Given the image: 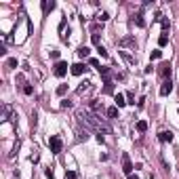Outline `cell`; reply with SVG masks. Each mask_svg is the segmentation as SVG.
Segmentation results:
<instances>
[{
	"label": "cell",
	"instance_id": "18",
	"mask_svg": "<svg viewBox=\"0 0 179 179\" xmlns=\"http://www.w3.org/2000/svg\"><path fill=\"white\" fill-rule=\"evenodd\" d=\"M160 57H162V51H158V48H156V51H152V55H150V59H152V61L160 59Z\"/></svg>",
	"mask_w": 179,
	"mask_h": 179
},
{
	"label": "cell",
	"instance_id": "16",
	"mask_svg": "<svg viewBox=\"0 0 179 179\" xmlns=\"http://www.w3.org/2000/svg\"><path fill=\"white\" fill-rule=\"evenodd\" d=\"M65 93H68V84H59V86H57V95L63 97Z\"/></svg>",
	"mask_w": 179,
	"mask_h": 179
},
{
	"label": "cell",
	"instance_id": "19",
	"mask_svg": "<svg viewBox=\"0 0 179 179\" xmlns=\"http://www.w3.org/2000/svg\"><path fill=\"white\" fill-rule=\"evenodd\" d=\"M97 53H99V55H101L103 59H107V57H110V53H107V51H106V48H103V47H101V44L97 47Z\"/></svg>",
	"mask_w": 179,
	"mask_h": 179
},
{
	"label": "cell",
	"instance_id": "22",
	"mask_svg": "<svg viewBox=\"0 0 179 179\" xmlns=\"http://www.w3.org/2000/svg\"><path fill=\"white\" fill-rule=\"evenodd\" d=\"M6 68H17V59H15V57L6 59Z\"/></svg>",
	"mask_w": 179,
	"mask_h": 179
},
{
	"label": "cell",
	"instance_id": "24",
	"mask_svg": "<svg viewBox=\"0 0 179 179\" xmlns=\"http://www.w3.org/2000/svg\"><path fill=\"white\" fill-rule=\"evenodd\" d=\"M23 93H25V95H32V93H34L32 84H25V86H23Z\"/></svg>",
	"mask_w": 179,
	"mask_h": 179
},
{
	"label": "cell",
	"instance_id": "26",
	"mask_svg": "<svg viewBox=\"0 0 179 179\" xmlns=\"http://www.w3.org/2000/svg\"><path fill=\"white\" fill-rule=\"evenodd\" d=\"M51 59H59V51H57V48L51 51Z\"/></svg>",
	"mask_w": 179,
	"mask_h": 179
},
{
	"label": "cell",
	"instance_id": "29",
	"mask_svg": "<svg viewBox=\"0 0 179 179\" xmlns=\"http://www.w3.org/2000/svg\"><path fill=\"white\" fill-rule=\"evenodd\" d=\"M93 42H95L97 47H99V34H93Z\"/></svg>",
	"mask_w": 179,
	"mask_h": 179
},
{
	"label": "cell",
	"instance_id": "1",
	"mask_svg": "<svg viewBox=\"0 0 179 179\" xmlns=\"http://www.w3.org/2000/svg\"><path fill=\"white\" fill-rule=\"evenodd\" d=\"M53 74H55L57 78H63V76L68 74V63H65V61H57V63L53 65Z\"/></svg>",
	"mask_w": 179,
	"mask_h": 179
},
{
	"label": "cell",
	"instance_id": "6",
	"mask_svg": "<svg viewBox=\"0 0 179 179\" xmlns=\"http://www.w3.org/2000/svg\"><path fill=\"white\" fill-rule=\"evenodd\" d=\"M158 139H160V141L171 143V141H173V133H171V131H160V133H158Z\"/></svg>",
	"mask_w": 179,
	"mask_h": 179
},
{
	"label": "cell",
	"instance_id": "2",
	"mask_svg": "<svg viewBox=\"0 0 179 179\" xmlns=\"http://www.w3.org/2000/svg\"><path fill=\"white\" fill-rule=\"evenodd\" d=\"M48 148H51V152H53V154H59L61 148H63V143H61V139L57 137V135H53V137L48 139Z\"/></svg>",
	"mask_w": 179,
	"mask_h": 179
},
{
	"label": "cell",
	"instance_id": "27",
	"mask_svg": "<svg viewBox=\"0 0 179 179\" xmlns=\"http://www.w3.org/2000/svg\"><path fill=\"white\" fill-rule=\"evenodd\" d=\"M61 107H72V101H68V99H63V101H61Z\"/></svg>",
	"mask_w": 179,
	"mask_h": 179
},
{
	"label": "cell",
	"instance_id": "9",
	"mask_svg": "<svg viewBox=\"0 0 179 179\" xmlns=\"http://www.w3.org/2000/svg\"><path fill=\"white\" fill-rule=\"evenodd\" d=\"M103 84H106V86H103V93L112 95V93H114V82H112V80H103Z\"/></svg>",
	"mask_w": 179,
	"mask_h": 179
},
{
	"label": "cell",
	"instance_id": "8",
	"mask_svg": "<svg viewBox=\"0 0 179 179\" xmlns=\"http://www.w3.org/2000/svg\"><path fill=\"white\" fill-rule=\"evenodd\" d=\"M133 21H135L137 27H145V21H143V15H141V13H137V15L133 17Z\"/></svg>",
	"mask_w": 179,
	"mask_h": 179
},
{
	"label": "cell",
	"instance_id": "30",
	"mask_svg": "<svg viewBox=\"0 0 179 179\" xmlns=\"http://www.w3.org/2000/svg\"><path fill=\"white\" fill-rule=\"evenodd\" d=\"M127 179H139V175H135V173H133V175H129Z\"/></svg>",
	"mask_w": 179,
	"mask_h": 179
},
{
	"label": "cell",
	"instance_id": "12",
	"mask_svg": "<svg viewBox=\"0 0 179 179\" xmlns=\"http://www.w3.org/2000/svg\"><path fill=\"white\" fill-rule=\"evenodd\" d=\"M135 129H137L139 133H145L148 131V122H145V120H139V122L135 124Z\"/></svg>",
	"mask_w": 179,
	"mask_h": 179
},
{
	"label": "cell",
	"instance_id": "20",
	"mask_svg": "<svg viewBox=\"0 0 179 179\" xmlns=\"http://www.w3.org/2000/svg\"><path fill=\"white\" fill-rule=\"evenodd\" d=\"M86 91H91V82H82V86L78 89V93L82 95V93H86Z\"/></svg>",
	"mask_w": 179,
	"mask_h": 179
},
{
	"label": "cell",
	"instance_id": "4",
	"mask_svg": "<svg viewBox=\"0 0 179 179\" xmlns=\"http://www.w3.org/2000/svg\"><path fill=\"white\" fill-rule=\"evenodd\" d=\"M171 91H173V80H171V78H169V80H162V86H160V95L167 97Z\"/></svg>",
	"mask_w": 179,
	"mask_h": 179
},
{
	"label": "cell",
	"instance_id": "14",
	"mask_svg": "<svg viewBox=\"0 0 179 179\" xmlns=\"http://www.w3.org/2000/svg\"><path fill=\"white\" fill-rule=\"evenodd\" d=\"M53 9H55V2H53V0H51V2H42V11L44 13L53 11Z\"/></svg>",
	"mask_w": 179,
	"mask_h": 179
},
{
	"label": "cell",
	"instance_id": "17",
	"mask_svg": "<svg viewBox=\"0 0 179 179\" xmlns=\"http://www.w3.org/2000/svg\"><path fill=\"white\" fill-rule=\"evenodd\" d=\"M89 53H91V48H89V47H80V48H78V55H80V57H89Z\"/></svg>",
	"mask_w": 179,
	"mask_h": 179
},
{
	"label": "cell",
	"instance_id": "21",
	"mask_svg": "<svg viewBox=\"0 0 179 179\" xmlns=\"http://www.w3.org/2000/svg\"><path fill=\"white\" fill-rule=\"evenodd\" d=\"M76 177H78L76 171H65V179H76Z\"/></svg>",
	"mask_w": 179,
	"mask_h": 179
},
{
	"label": "cell",
	"instance_id": "28",
	"mask_svg": "<svg viewBox=\"0 0 179 179\" xmlns=\"http://www.w3.org/2000/svg\"><path fill=\"white\" fill-rule=\"evenodd\" d=\"M91 65H93V68H97V70H99V61H97V59H91Z\"/></svg>",
	"mask_w": 179,
	"mask_h": 179
},
{
	"label": "cell",
	"instance_id": "3",
	"mask_svg": "<svg viewBox=\"0 0 179 179\" xmlns=\"http://www.w3.org/2000/svg\"><path fill=\"white\" fill-rule=\"evenodd\" d=\"M133 162H131V158H129V154H122V171H124V175L129 177V175H133Z\"/></svg>",
	"mask_w": 179,
	"mask_h": 179
},
{
	"label": "cell",
	"instance_id": "23",
	"mask_svg": "<svg viewBox=\"0 0 179 179\" xmlns=\"http://www.w3.org/2000/svg\"><path fill=\"white\" fill-rule=\"evenodd\" d=\"M133 44V38H124V40H120V47H129Z\"/></svg>",
	"mask_w": 179,
	"mask_h": 179
},
{
	"label": "cell",
	"instance_id": "13",
	"mask_svg": "<svg viewBox=\"0 0 179 179\" xmlns=\"http://www.w3.org/2000/svg\"><path fill=\"white\" fill-rule=\"evenodd\" d=\"M114 101H116V107H124V106H127V101H124V97H122V95H116V97H114Z\"/></svg>",
	"mask_w": 179,
	"mask_h": 179
},
{
	"label": "cell",
	"instance_id": "25",
	"mask_svg": "<svg viewBox=\"0 0 179 179\" xmlns=\"http://www.w3.org/2000/svg\"><path fill=\"white\" fill-rule=\"evenodd\" d=\"M97 19H99V21H107V19H110V15H107V13H99V15H97Z\"/></svg>",
	"mask_w": 179,
	"mask_h": 179
},
{
	"label": "cell",
	"instance_id": "5",
	"mask_svg": "<svg viewBox=\"0 0 179 179\" xmlns=\"http://www.w3.org/2000/svg\"><path fill=\"white\" fill-rule=\"evenodd\" d=\"M70 72L74 76H82L86 72V68H84V63H74V65H70Z\"/></svg>",
	"mask_w": 179,
	"mask_h": 179
},
{
	"label": "cell",
	"instance_id": "7",
	"mask_svg": "<svg viewBox=\"0 0 179 179\" xmlns=\"http://www.w3.org/2000/svg\"><path fill=\"white\" fill-rule=\"evenodd\" d=\"M160 76H162L164 80L171 78V65H169V63H162V65H160Z\"/></svg>",
	"mask_w": 179,
	"mask_h": 179
},
{
	"label": "cell",
	"instance_id": "11",
	"mask_svg": "<svg viewBox=\"0 0 179 179\" xmlns=\"http://www.w3.org/2000/svg\"><path fill=\"white\" fill-rule=\"evenodd\" d=\"M169 44V34H164V32H162V34H160V38H158V47H167Z\"/></svg>",
	"mask_w": 179,
	"mask_h": 179
},
{
	"label": "cell",
	"instance_id": "15",
	"mask_svg": "<svg viewBox=\"0 0 179 179\" xmlns=\"http://www.w3.org/2000/svg\"><path fill=\"white\" fill-rule=\"evenodd\" d=\"M9 116H11V106H2V118L9 120Z\"/></svg>",
	"mask_w": 179,
	"mask_h": 179
},
{
	"label": "cell",
	"instance_id": "10",
	"mask_svg": "<svg viewBox=\"0 0 179 179\" xmlns=\"http://www.w3.org/2000/svg\"><path fill=\"white\" fill-rule=\"evenodd\" d=\"M106 116H107V118H116V116H118V107H116V106L107 107V110H106Z\"/></svg>",
	"mask_w": 179,
	"mask_h": 179
}]
</instances>
